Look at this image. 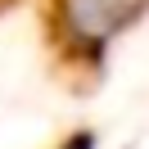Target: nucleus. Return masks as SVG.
<instances>
[{
	"mask_svg": "<svg viewBox=\"0 0 149 149\" xmlns=\"http://www.w3.org/2000/svg\"><path fill=\"white\" fill-rule=\"evenodd\" d=\"M140 9H145V0H68V23L77 36L104 41L118 27H127Z\"/></svg>",
	"mask_w": 149,
	"mask_h": 149,
	"instance_id": "f257e3e1",
	"label": "nucleus"
},
{
	"mask_svg": "<svg viewBox=\"0 0 149 149\" xmlns=\"http://www.w3.org/2000/svg\"><path fill=\"white\" fill-rule=\"evenodd\" d=\"M63 149H95V140H91V136H72Z\"/></svg>",
	"mask_w": 149,
	"mask_h": 149,
	"instance_id": "f03ea898",
	"label": "nucleus"
}]
</instances>
